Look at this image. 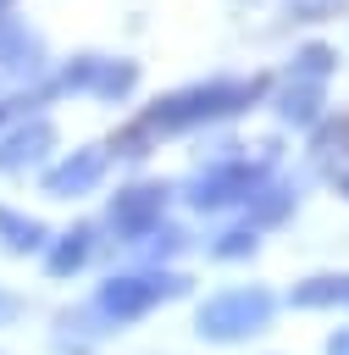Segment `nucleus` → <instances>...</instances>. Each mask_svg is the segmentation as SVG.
I'll use <instances>...</instances> for the list:
<instances>
[{
  "mask_svg": "<svg viewBox=\"0 0 349 355\" xmlns=\"http://www.w3.org/2000/svg\"><path fill=\"white\" fill-rule=\"evenodd\" d=\"M271 311H277V300L266 294V288H227V294H211L205 300V311H199V338H211V344H238V338H249V333H260L266 322H271Z\"/></svg>",
  "mask_w": 349,
  "mask_h": 355,
  "instance_id": "1",
  "label": "nucleus"
},
{
  "mask_svg": "<svg viewBox=\"0 0 349 355\" xmlns=\"http://www.w3.org/2000/svg\"><path fill=\"white\" fill-rule=\"evenodd\" d=\"M172 294H183V277L155 272V266H138V272H122V277H111V283L100 288V311L116 316V322H133V316L155 311V305L172 300Z\"/></svg>",
  "mask_w": 349,
  "mask_h": 355,
  "instance_id": "2",
  "label": "nucleus"
},
{
  "mask_svg": "<svg viewBox=\"0 0 349 355\" xmlns=\"http://www.w3.org/2000/svg\"><path fill=\"white\" fill-rule=\"evenodd\" d=\"M255 183H260V166H216V172L188 183V205L194 211H222V205L255 194Z\"/></svg>",
  "mask_w": 349,
  "mask_h": 355,
  "instance_id": "3",
  "label": "nucleus"
},
{
  "mask_svg": "<svg viewBox=\"0 0 349 355\" xmlns=\"http://www.w3.org/2000/svg\"><path fill=\"white\" fill-rule=\"evenodd\" d=\"M161 205H166V189L161 183H144V189H122L116 205H111V227L127 233V239H144L161 227Z\"/></svg>",
  "mask_w": 349,
  "mask_h": 355,
  "instance_id": "4",
  "label": "nucleus"
},
{
  "mask_svg": "<svg viewBox=\"0 0 349 355\" xmlns=\"http://www.w3.org/2000/svg\"><path fill=\"white\" fill-rule=\"evenodd\" d=\"M89 255H94V227H72V233L50 239V250H44V272L72 277L78 266H89Z\"/></svg>",
  "mask_w": 349,
  "mask_h": 355,
  "instance_id": "5",
  "label": "nucleus"
},
{
  "mask_svg": "<svg viewBox=\"0 0 349 355\" xmlns=\"http://www.w3.org/2000/svg\"><path fill=\"white\" fill-rule=\"evenodd\" d=\"M100 166H105V155H100V150H78L72 161H61V166L44 178V189H50V194H83V189L100 178Z\"/></svg>",
  "mask_w": 349,
  "mask_h": 355,
  "instance_id": "6",
  "label": "nucleus"
},
{
  "mask_svg": "<svg viewBox=\"0 0 349 355\" xmlns=\"http://www.w3.org/2000/svg\"><path fill=\"white\" fill-rule=\"evenodd\" d=\"M294 305H349V277H305V283H294V294H288Z\"/></svg>",
  "mask_w": 349,
  "mask_h": 355,
  "instance_id": "7",
  "label": "nucleus"
},
{
  "mask_svg": "<svg viewBox=\"0 0 349 355\" xmlns=\"http://www.w3.org/2000/svg\"><path fill=\"white\" fill-rule=\"evenodd\" d=\"M0 244H6V250H44V227H39L33 216L0 205Z\"/></svg>",
  "mask_w": 349,
  "mask_h": 355,
  "instance_id": "8",
  "label": "nucleus"
},
{
  "mask_svg": "<svg viewBox=\"0 0 349 355\" xmlns=\"http://www.w3.org/2000/svg\"><path fill=\"white\" fill-rule=\"evenodd\" d=\"M44 144H50V133H44V128H28L22 139L0 144V166H28V161H33V155H39Z\"/></svg>",
  "mask_w": 349,
  "mask_h": 355,
  "instance_id": "9",
  "label": "nucleus"
},
{
  "mask_svg": "<svg viewBox=\"0 0 349 355\" xmlns=\"http://www.w3.org/2000/svg\"><path fill=\"white\" fill-rule=\"evenodd\" d=\"M211 250H216V255H249V250H255V227H244V233H222Z\"/></svg>",
  "mask_w": 349,
  "mask_h": 355,
  "instance_id": "10",
  "label": "nucleus"
},
{
  "mask_svg": "<svg viewBox=\"0 0 349 355\" xmlns=\"http://www.w3.org/2000/svg\"><path fill=\"white\" fill-rule=\"evenodd\" d=\"M327 355H349V327H343V333H332V338H327Z\"/></svg>",
  "mask_w": 349,
  "mask_h": 355,
  "instance_id": "11",
  "label": "nucleus"
},
{
  "mask_svg": "<svg viewBox=\"0 0 349 355\" xmlns=\"http://www.w3.org/2000/svg\"><path fill=\"white\" fill-rule=\"evenodd\" d=\"M11 311H17V300H11V294H0V322H6Z\"/></svg>",
  "mask_w": 349,
  "mask_h": 355,
  "instance_id": "12",
  "label": "nucleus"
},
{
  "mask_svg": "<svg viewBox=\"0 0 349 355\" xmlns=\"http://www.w3.org/2000/svg\"><path fill=\"white\" fill-rule=\"evenodd\" d=\"M343 194H349V178H343Z\"/></svg>",
  "mask_w": 349,
  "mask_h": 355,
  "instance_id": "13",
  "label": "nucleus"
}]
</instances>
